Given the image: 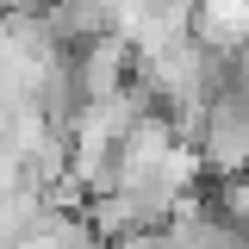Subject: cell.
Returning a JSON list of instances; mask_svg holds the SVG:
<instances>
[{
  "label": "cell",
  "mask_w": 249,
  "mask_h": 249,
  "mask_svg": "<svg viewBox=\"0 0 249 249\" xmlns=\"http://www.w3.org/2000/svg\"><path fill=\"white\" fill-rule=\"evenodd\" d=\"M199 193L212 199V212L224 218L231 231H243V237H249V175H237V181H206Z\"/></svg>",
  "instance_id": "cell-1"
}]
</instances>
